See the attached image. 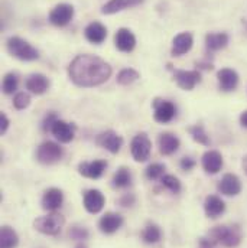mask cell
<instances>
[{
	"instance_id": "cell-1",
	"label": "cell",
	"mask_w": 247,
	"mask_h": 248,
	"mask_svg": "<svg viewBox=\"0 0 247 248\" xmlns=\"http://www.w3.org/2000/svg\"><path fill=\"white\" fill-rule=\"evenodd\" d=\"M68 75L78 87H97L110 78L112 66L96 55L82 54L71 61L68 66Z\"/></svg>"
},
{
	"instance_id": "cell-2",
	"label": "cell",
	"mask_w": 247,
	"mask_h": 248,
	"mask_svg": "<svg viewBox=\"0 0 247 248\" xmlns=\"http://www.w3.org/2000/svg\"><path fill=\"white\" fill-rule=\"evenodd\" d=\"M6 48L12 57L20 61H36L39 58V51L19 36H10L6 42Z\"/></svg>"
},
{
	"instance_id": "cell-3",
	"label": "cell",
	"mask_w": 247,
	"mask_h": 248,
	"mask_svg": "<svg viewBox=\"0 0 247 248\" xmlns=\"http://www.w3.org/2000/svg\"><path fill=\"white\" fill-rule=\"evenodd\" d=\"M210 241L218 243L224 247H236L242 241V231L236 225H220L210 231Z\"/></svg>"
},
{
	"instance_id": "cell-4",
	"label": "cell",
	"mask_w": 247,
	"mask_h": 248,
	"mask_svg": "<svg viewBox=\"0 0 247 248\" xmlns=\"http://www.w3.org/2000/svg\"><path fill=\"white\" fill-rule=\"evenodd\" d=\"M64 224H65V218L57 212L39 217L33 221L35 230L45 235H58L64 228Z\"/></svg>"
},
{
	"instance_id": "cell-5",
	"label": "cell",
	"mask_w": 247,
	"mask_h": 248,
	"mask_svg": "<svg viewBox=\"0 0 247 248\" xmlns=\"http://www.w3.org/2000/svg\"><path fill=\"white\" fill-rule=\"evenodd\" d=\"M62 155V147L55 141H44L36 150V159L42 165H54L60 162Z\"/></svg>"
},
{
	"instance_id": "cell-6",
	"label": "cell",
	"mask_w": 247,
	"mask_h": 248,
	"mask_svg": "<svg viewBox=\"0 0 247 248\" xmlns=\"http://www.w3.org/2000/svg\"><path fill=\"white\" fill-rule=\"evenodd\" d=\"M132 156L136 162H146L152 152V141L146 133H139L133 137L130 144Z\"/></svg>"
},
{
	"instance_id": "cell-7",
	"label": "cell",
	"mask_w": 247,
	"mask_h": 248,
	"mask_svg": "<svg viewBox=\"0 0 247 248\" xmlns=\"http://www.w3.org/2000/svg\"><path fill=\"white\" fill-rule=\"evenodd\" d=\"M96 144L109 150L110 153H119L123 146V139L113 130H107L96 137Z\"/></svg>"
},
{
	"instance_id": "cell-8",
	"label": "cell",
	"mask_w": 247,
	"mask_h": 248,
	"mask_svg": "<svg viewBox=\"0 0 247 248\" xmlns=\"http://www.w3.org/2000/svg\"><path fill=\"white\" fill-rule=\"evenodd\" d=\"M72 17H74V7L72 4H68V3L57 4L49 13V22L58 28L68 25L72 20Z\"/></svg>"
},
{
	"instance_id": "cell-9",
	"label": "cell",
	"mask_w": 247,
	"mask_h": 248,
	"mask_svg": "<svg viewBox=\"0 0 247 248\" xmlns=\"http://www.w3.org/2000/svg\"><path fill=\"white\" fill-rule=\"evenodd\" d=\"M174 78H175L180 88H182L185 91H191L201 81V74L198 71L175 69L174 71Z\"/></svg>"
},
{
	"instance_id": "cell-10",
	"label": "cell",
	"mask_w": 247,
	"mask_h": 248,
	"mask_svg": "<svg viewBox=\"0 0 247 248\" xmlns=\"http://www.w3.org/2000/svg\"><path fill=\"white\" fill-rule=\"evenodd\" d=\"M153 107H155L153 117H155V120L158 123H169L177 114L175 106L171 101H166V100H156L153 103Z\"/></svg>"
},
{
	"instance_id": "cell-11",
	"label": "cell",
	"mask_w": 247,
	"mask_h": 248,
	"mask_svg": "<svg viewBox=\"0 0 247 248\" xmlns=\"http://www.w3.org/2000/svg\"><path fill=\"white\" fill-rule=\"evenodd\" d=\"M106 203V198L104 195L97 190V189H90L84 193V208L91 212V214H97L103 209Z\"/></svg>"
},
{
	"instance_id": "cell-12",
	"label": "cell",
	"mask_w": 247,
	"mask_h": 248,
	"mask_svg": "<svg viewBox=\"0 0 247 248\" xmlns=\"http://www.w3.org/2000/svg\"><path fill=\"white\" fill-rule=\"evenodd\" d=\"M25 87L29 93L41 95L45 94L49 88V79L44 74H32L26 78Z\"/></svg>"
},
{
	"instance_id": "cell-13",
	"label": "cell",
	"mask_w": 247,
	"mask_h": 248,
	"mask_svg": "<svg viewBox=\"0 0 247 248\" xmlns=\"http://www.w3.org/2000/svg\"><path fill=\"white\" fill-rule=\"evenodd\" d=\"M107 168L104 160H94V162H82L78 166V172L90 179H99Z\"/></svg>"
},
{
	"instance_id": "cell-14",
	"label": "cell",
	"mask_w": 247,
	"mask_h": 248,
	"mask_svg": "<svg viewBox=\"0 0 247 248\" xmlns=\"http://www.w3.org/2000/svg\"><path fill=\"white\" fill-rule=\"evenodd\" d=\"M122 225H123V218H122V215H119L116 212L104 214L99 222L100 231L104 234H115Z\"/></svg>"
},
{
	"instance_id": "cell-15",
	"label": "cell",
	"mask_w": 247,
	"mask_h": 248,
	"mask_svg": "<svg viewBox=\"0 0 247 248\" xmlns=\"http://www.w3.org/2000/svg\"><path fill=\"white\" fill-rule=\"evenodd\" d=\"M202 168L207 173H218L223 168V156L217 150H208L202 156Z\"/></svg>"
},
{
	"instance_id": "cell-16",
	"label": "cell",
	"mask_w": 247,
	"mask_h": 248,
	"mask_svg": "<svg viewBox=\"0 0 247 248\" xmlns=\"http://www.w3.org/2000/svg\"><path fill=\"white\" fill-rule=\"evenodd\" d=\"M62 202H64V195H62L61 189L58 187H51L48 190H45L44 196H42V208L45 211H57L58 208H61Z\"/></svg>"
},
{
	"instance_id": "cell-17",
	"label": "cell",
	"mask_w": 247,
	"mask_h": 248,
	"mask_svg": "<svg viewBox=\"0 0 247 248\" xmlns=\"http://www.w3.org/2000/svg\"><path fill=\"white\" fill-rule=\"evenodd\" d=\"M115 44H116V48L122 52H132L136 46V38L134 35L132 33V31L122 28L116 32V36H115Z\"/></svg>"
},
{
	"instance_id": "cell-18",
	"label": "cell",
	"mask_w": 247,
	"mask_h": 248,
	"mask_svg": "<svg viewBox=\"0 0 247 248\" xmlns=\"http://www.w3.org/2000/svg\"><path fill=\"white\" fill-rule=\"evenodd\" d=\"M84 35H85V38H87L88 42L96 44V45H100V44H103V42L106 41V38H107V29H106V26H104L103 23H100V22H91V23L85 28Z\"/></svg>"
},
{
	"instance_id": "cell-19",
	"label": "cell",
	"mask_w": 247,
	"mask_h": 248,
	"mask_svg": "<svg viewBox=\"0 0 247 248\" xmlns=\"http://www.w3.org/2000/svg\"><path fill=\"white\" fill-rule=\"evenodd\" d=\"M192 44H194V38L189 32H182L180 35H177L174 38V42H172V55L174 57H181L186 52L191 51L192 48Z\"/></svg>"
},
{
	"instance_id": "cell-20",
	"label": "cell",
	"mask_w": 247,
	"mask_h": 248,
	"mask_svg": "<svg viewBox=\"0 0 247 248\" xmlns=\"http://www.w3.org/2000/svg\"><path fill=\"white\" fill-rule=\"evenodd\" d=\"M218 190H220L223 195H227V196L239 195V193L242 192V182H240V179H239L236 175L227 173V175H224L223 179L220 181V184H218Z\"/></svg>"
},
{
	"instance_id": "cell-21",
	"label": "cell",
	"mask_w": 247,
	"mask_h": 248,
	"mask_svg": "<svg viewBox=\"0 0 247 248\" xmlns=\"http://www.w3.org/2000/svg\"><path fill=\"white\" fill-rule=\"evenodd\" d=\"M158 144H159V152L164 156H169L174 155L178 149H180V139L172 134V133H162L158 139Z\"/></svg>"
},
{
	"instance_id": "cell-22",
	"label": "cell",
	"mask_w": 247,
	"mask_h": 248,
	"mask_svg": "<svg viewBox=\"0 0 247 248\" xmlns=\"http://www.w3.org/2000/svg\"><path fill=\"white\" fill-rule=\"evenodd\" d=\"M51 133L61 143H69L74 139V136H75V127L72 124L64 122V120H57L54 123V125H52Z\"/></svg>"
},
{
	"instance_id": "cell-23",
	"label": "cell",
	"mask_w": 247,
	"mask_h": 248,
	"mask_svg": "<svg viewBox=\"0 0 247 248\" xmlns=\"http://www.w3.org/2000/svg\"><path fill=\"white\" fill-rule=\"evenodd\" d=\"M217 78H218L220 88L223 91H233L239 85V75L236 71H233L230 68H224V69L218 71Z\"/></svg>"
},
{
	"instance_id": "cell-24",
	"label": "cell",
	"mask_w": 247,
	"mask_h": 248,
	"mask_svg": "<svg viewBox=\"0 0 247 248\" xmlns=\"http://www.w3.org/2000/svg\"><path fill=\"white\" fill-rule=\"evenodd\" d=\"M143 1L145 0H109L101 7V13L103 15H115L117 12H122V10L134 7V6H139Z\"/></svg>"
},
{
	"instance_id": "cell-25",
	"label": "cell",
	"mask_w": 247,
	"mask_h": 248,
	"mask_svg": "<svg viewBox=\"0 0 247 248\" xmlns=\"http://www.w3.org/2000/svg\"><path fill=\"white\" fill-rule=\"evenodd\" d=\"M204 209H205V214L210 217V218H217L220 217L224 209H226V205L224 202L221 201V198L215 196V195H210L205 198V202H204Z\"/></svg>"
},
{
	"instance_id": "cell-26",
	"label": "cell",
	"mask_w": 247,
	"mask_h": 248,
	"mask_svg": "<svg viewBox=\"0 0 247 248\" xmlns=\"http://www.w3.org/2000/svg\"><path fill=\"white\" fill-rule=\"evenodd\" d=\"M229 44V35L224 32H215V33H208L205 36V46L208 51L215 52L223 48H226Z\"/></svg>"
},
{
	"instance_id": "cell-27",
	"label": "cell",
	"mask_w": 247,
	"mask_h": 248,
	"mask_svg": "<svg viewBox=\"0 0 247 248\" xmlns=\"http://www.w3.org/2000/svg\"><path fill=\"white\" fill-rule=\"evenodd\" d=\"M17 244H19V237L16 231L7 225H3L0 231V248H16Z\"/></svg>"
},
{
	"instance_id": "cell-28",
	"label": "cell",
	"mask_w": 247,
	"mask_h": 248,
	"mask_svg": "<svg viewBox=\"0 0 247 248\" xmlns=\"http://www.w3.org/2000/svg\"><path fill=\"white\" fill-rule=\"evenodd\" d=\"M162 237V232L159 230L158 225L155 224H149L145 227L143 232H142V240L146 243V244H156Z\"/></svg>"
},
{
	"instance_id": "cell-29",
	"label": "cell",
	"mask_w": 247,
	"mask_h": 248,
	"mask_svg": "<svg viewBox=\"0 0 247 248\" xmlns=\"http://www.w3.org/2000/svg\"><path fill=\"white\" fill-rule=\"evenodd\" d=\"M132 184V173L127 168H120L115 176H113V186L115 187H119V189H123L127 187Z\"/></svg>"
},
{
	"instance_id": "cell-30",
	"label": "cell",
	"mask_w": 247,
	"mask_h": 248,
	"mask_svg": "<svg viewBox=\"0 0 247 248\" xmlns=\"http://www.w3.org/2000/svg\"><path fill=\"white\" fill-rule=\"evenodd\" d=\"M139 72L133 68H124L117 74V82L120 85H130L139 79Z\"/></svg>"
},
{
	"instance_id": "cell-31",
	"label": "cell",
	"mask_w": 247,
	"mask_h": 248,
	"mask_svg": "<svg viewBox=\"0 0 247 248\" xmlns=\"http://www.w3.org/2000/svg\"><path fill=\"white\" fill-rule=\"evenodd\" d=\"M17 85H19V78H17L16 74L9 72V74L4 75L3 82H1V90H3L4 94H7V95L13 94L17 90Z\"/></svg>"
},
{
	"instance_id": "cell-32",
	"label": "cell",
	"mask_w": 247,
	"mask_h": 248,
	"mask_svg": "<svg viewBox=\"0 0 247 248\" xmlns=\"http://www.w3.org/2000/svg\"><path fill=\"white\" fill-rule=\"evenodd\" d=\"M189 133H191V136H192V139L195 141H198V143H201L204 146H208L210 144V137L207 136V133H205V130H204L202 125H198L197 124V125L191 127L189 128Z\"/></svg>"
},
{
	"instance_id": "cell-33",
	"label": "cell",
	"mask_w": 247,
	"mask_h": 248,
	"mask_svg": "<svg viewBox=\"0 0 247 248\" xmlns=\"http://www.w3.org/2000/svg\"><path fill=\"white\" fill-rule=\"evenodd\" d=\"M164 173H165V165H162V163H152L146 169V178L149 181L162 179Z\"/></svg>"
},
{
	"instance_id": "cell-34",
	"label": "cell",
	"mask_w": 247,
	"mask_h": 248,
	"mask_svg": "<svg viewBox=\"0 0 247 248\" xmlns=\"http://www.w3.org/2000/svg\"><path fill=\"white\" fill-rule=\"evenodd\" d=\"M161 182H162V185L165 186L166 189H169L172 193H178V192L181 190V182L178 181V178H175V176H172V175H165V176H162Z\"/></svg>"
},
{
	"instance_id": "cell-35",
	"label": "cell",
	"mask_w": 247,
	"mask_h": 248,
	"mask_svg": "<svg viewBox=\"0 0 247 248\" xmlns=\"http://www.w3.org/2000/svg\"><path fill=\"white\" fill-rule=\"evenodd\" d=\"M31 104V95L28 93H17L13 98V106L16 110H25Z\"/></svg>"
},
{
	"instance_id": "cell-36",
	"label": "cell",
	"mask_w": 247,
	"mask_h": 248,
	"mask_svg": "<svg viewBox=\"0 0 247 248\" xmlns=\"http://www.w3.org/2000/svg\"><path fill=\"white\" fill-rule=\"evenodd\" d=\"M69 235L74 240H85L88 237V231L84 227H72L69 231Z\"/></svg>"
},
{
	"instance_id": "cell-37",
	"label": "cell",
	"mask_w": 247,
	"mask_h": 248,
	"mask_svg": "<svg viewBox=\"0 0 247 248\" xmlns=\"http://www.w3.org/2000/svg\"><path fill=\"white\" fill-rule=\"evenodd\" d=\"M57 120H58V119H57L55 113H49V114L45 117L44 124H42V128H44V131H51V130H52V125H54V123H55Z\"/></svg>"
},
{
	"instance_id": "cell-38",
	"label": "cell",
	"mask_w": 247,
	"mask_h": 248,
	"mask_svg": "<svg viewBox=\"0 0 247 248\" xmlns=\"http://www.w3.org/2000/svg\"><path fill=\"white\" fill-rule=\"evenodd\" d=\"M194 166H195V160H194L192 157H184V159L181 160V168H182V170H191Z\"/></svg>"
},
{
	"instance_id": "cell-39",
	"label": "cell",
	"mask_w": 247,
	"mask_h": 248,
	"mask_svg": "<svg viewBox=\"0 0 247 248\" xmlns=\"http://www.w3.org/2000/svg\"><path fill=\"white\" fill-rule=\"evenodd\" d=\"M7 127H9V119L6 117L4 113H1L0 114V131H1V134H4L7 131Z\"/></svg>"
},
{
	"instance_id": "cell-40",
	"label": "cell",
	"mask_w": 247,
	"mask_h": 248,
	"mask_svg": "<svg viewBox=\"0 0 247 248\" xmlns=\"http://www.w3.org/2000/svg\"><path fill=\"white\" fill-rule=\"evenodd\" d=\"M213 246H214V243L207 238H201V241H199V248H213Z\"/></svg>"
},
{
	"instance_id": "cell-41",
	"label": "cell",
	"mask_w": 247,
	"mask_h": 248,
	"mask_svg": "<svg viewBox=\"0 0 247 248\" xmlns=\"http://www.w3.org/2000/svg\"><path fill=\"white\" fill-rule=\"evenodd\" d=\"M240 123H242L243 127H246L247 128V110L242 113V116H240Z\"/></svg>"
},
{
	"instance_id": "cell-42",
	"label": "cell",
	"mask_w": 247,
	"mask_h": 248,
	"mask_svg": "<svg viewBox=\"0 0 247 248\" xmlns=\"http://www.w3.org/2000/svg\"><path fill=\"white\" fill-rule=\"evenodd\" d=\"M75 248H87V247H85L84 244H78V246H77V247H75Z\"/></svg>"
}]
</instances>
